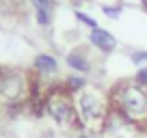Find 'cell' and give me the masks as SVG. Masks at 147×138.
I'll list each match as a JSON object with an SVG mask.
<instances>
[{
  "label": "cell",
  "instance_id": "6da1fadb",
  "mask_svg": "<svg viewBox=\"0 0 147 138\" xmlns=\"http://www.w3.org/2000/svg\"><path fill=\"white\" fill-rule=\"evenodd\" d=\"M74 106H76V117H78L80 129L91 134H102L104 123L108 119L110 110V95L97 84H89L82 93L74 97Z\"/></svg>",
  "mask_w": 147,
  "mask_h": 138
},
{
  "label": "cell",
  "instance_id": "7a4b0ae2",
  "mask_svg": "<svg viewBox=\"0 0 147 138\" xmlns=\"http://www.w3.org/2000/svg\"><path fill=\"white\" fill-rule=\"evenodd\" d=\"M110 106L138 127L147 125V88L134 80H123L110 86Z\"/></svg>",
  "mask_w": 147,
  "mask_h": 138
},
{
  "label": "cell",
  "instance_id": "3957f363",
  "mask_svg": "<svg viewBox=\"0 0 147 138\" xmlns=\"http://www.w3.org/2000/svg\"><path fill=\"white\" fill-rule=\"evenodd\" d=\"M43 117H48L61 132H78L80 129L74 97L61 86V80L48 84L46 93H43Z\"/></svg>",
  "mask_w": 147,
  "mask_h": 138
},
{
  "label": "cell",
  "instance_id": "277c9868",
  "mask_svg": "<svg viewBox=\"0 0 147 138\" xmlns=\"http://www.w3.org/2000/svg\"><path fill=\"white\" fill-rule=\"evenodd\" d=\"M30 95V71L0 67V106L26 104Z\"/></svg>",
  "mask_w": 147,
  "mask_h": 138
},
{
  "label": "cell",
  "instance_id": "5b68a950",
  "mask_svg": "<svg viewBox=\"0 0 147 138\" xmlns=\"http://www.w3.org/2000/svg\"><path fill=\"white\" fill-rule=\"evenodd\" d=\"M61 67L63 65H61V58L56 54H52V52H37L30 60L28 71L35 78H39L43 84H48L52 80H56V82L61 80Z\"/></svg>",
  "mask_w": 147,
  "mask_h": 138
},
{
  "label": "cell",
  "instance_id": "8992f818",
  "mask_svg": "<svg viewBox=\"0 0 147 138\" xmlns=\"http://www.w3.org/2000/svg\"><path fill=\"white\" fill-rule=\"evenodd\" d=\"M63 65L74 71V74L91 76L95 69V58H93V50L89 46H71L63 56Z\"/></svg>",
  "mask_w": 147,
  "mask_h": 138
},
{
  "label": "cell",
  "instance_id": "52a82bcc",
  "mask_svg": "<svg viewBox=\"0 0 147 138\" xmlns=\"http://www.w3.org/2000/svg\"><path fill=\"white\" fill-rule=\"evenodd\" d=\"M87 46L91 48L95 54L108 56V54H113V52H117L119 41H117V37L108 30V28L97 26V28H91V30L87 32Z\"/></svg>",
  "mask_w": 147,
  "mask_h": 138
},
{
  "label": "cell",
  "instance_id": "ba28073f",
  "mask_svg": "<svg viewBox=\"0 0 147 138\" xmlns=\"http://www.w3.org/2000/svg\"><path fill=\"white\" fill-rule=\"evenodd\" d=\"M91 84L89 76H82V74H74V71H67V74L61 78V86L69 93L71 97H76L78 93H82L84 88Z\"/></svg>",
  "mask_w": 147,
  "mask_h": 138
},
{
  "label": "cell",
  "instance_id": "9c48e42d",
  "mask_svg": "<svg viewBox=\"0 0 147 138\" xmlns=\"http://www.w3.org/2000/svg\"><path fill=\"white\" fill-rule=\"evenodd\" d=\"M54 11L56 9H32V19L39 28H50L54 24Z\"/></svg>",
  "mask_w": 147,
  "mask_h": 138
},
{
  "label": "cell",
  "instance_id": "30bf717a",
  "mask_svg": "<svg viewBox=\"0 0 147 138\" xmlns=\"http://www.w3.org/2000/svg\"><path fill=\"white\" fill-rule=\"evenodd\" d=\"M71 15H74V19L80 24L82 28H87V30H91V28H97L100 24H97V19L93 17L89 11H84L82 7H76V9L71 11Z\"/></svg>",
  "mask_w": 147,
  "mask_h": 138
},
{
  "label": "cell",
  "instance_id": "8fae6325",
  "mask_svg": "<svg viewBox=\"0 0 147 138\" xmlns=\"http://www.w3.org/2000/svg\"><path fill=\"white\" fill-rule=\"evenodd\" d=\"M100 11L102 15H104L106 19H110V22H117V19H121V13H123V5L121 2H104V5H100Z\"/></svg>",
  "mask_w": 147,
  "mask_h": 138
},
{
  "label": "cell",
  "instance_id": "7c38bea8",
  "mask_svg": "<svg viewBox=\"0 0 147 138\" xmlns=\"http://www.w3.org/2000/svg\"><path fill=\"white\" fill-rule=\"evenodd\" d=\"M128 58H130V63L138 69V67H143V65H147V50L145 48H134V50L128 52Z\"/></svg>",
  "mask_w": 147,
  "mask_h": 138
},
{
  "label": "cell",
  "instance_id": "4fadbf2b",
  "mask_svg": "<svg viewBox=\"0 0 147 138\" xmlns=\"http://www.w3.org/2000/svg\"><path fill=\"white\" fill-rule=\"evenodd\" d=\"M15 15V2L13 0H0V17Z\"/></svg>",
  "mask_w": 147,
  "mask_h": 138
},
{
  "label": "cell",
  "instance_id": "5bb4252c",
  "mask_svg": "<svg viewBox=\"0 0 147 138\" xmlns=\"http://www.w3.org/2000/svg\"><path fill=\"white\" fill-rule=\"evenodd\" d=\"M30 9H56V0H26Z\"/></svg>",
  "mask_w": 147,
  "mask_h": 138
},
{
  "label": "cell",
  "instance_id": "9a60e30c",
  "mask_svg": "<svg viewBox=\"0 0 147 138\" xmlns=\"http://www.w3.org/2000/svg\"><path fill=\"white\" fill-rule=\"evenodd\" d=\"M134 82L136 84H141V86H145L147 88V65H143V67H138L136 69V74H134Z\"/></svg>",
  "mask_w": 147,
  "mask_h": 138
},
{
  "label": "cell",
  "instance_id": "2e32d148",
  "mask_svg": "<svg viewBox=\"0 0 147 138\" xmlns=\"http://www.w3.org/2000/svg\"><path fill=\"white\" fill-rule=\"evenodd\" d=\"M69 138H100V134H91V132H84V129H78V132H74Z\"/></svg>",
  "mask_w": 147,
  "mask_h": 138
},
{
  "label": "cell",
  "instance_id": "e0dca14e",
  "mask_svg": "<svg viewBox=\"0 0 147 138\" xmlns=\"http://www.w3.org/2000/svg\"><path fill=\"white\" fill-rule=\"evenodd\" d=\"M100 138H104V136H102V134H100Z\"/></svg>",
  "mask_w": 147,
  "mask_h": 138
},
{
  "label": "cell",
  "instance_id": "ac0fdd59",
  "mask_svg": "<svg viewBox=\"0 0 147 138\" xmlns=\"http://www.w3.org/2000/svg\"><path fill=\"white\" fill-rule=\"evenodd\" d=\"M145 129H147V125H145Z\"/></svg>",
  "mask_w": 147,
  "mask_h": 138
}]
</instances>
